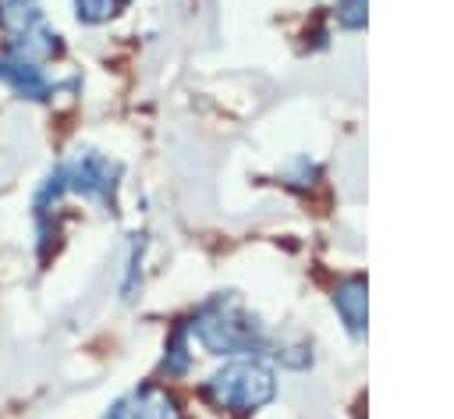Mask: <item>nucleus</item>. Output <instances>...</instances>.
<instances>
[{
    "instance_id": "obj_5",
    "label": "nucleus",
    "mask_w": 454,
    "mask_h": 419,
    "mask_svg": "<svg viewBox=\"0 0 454 419\" xmlns=\"http://www.w3.org/2000/svg\"><path fill=\"white\" fill-rule=\"evenodd\" d=\"M103 419H181V408L163 387L142 383V387L128 391L124 398H117Z\"/></svg>"
},
{
    "instance_id": "obj_1",
    "label": "nucleus",
    "mask_w": 454,
    "mask_h": 419,
    "mask_svg": "<svg viewBox=\"0 0 454 419\" xmlns=\"http://www.w3.org/2000/svg\"><path fill=\"white\" fill-rule=\"evenodd\" d=\"M192 334L213 355H252L262 352L266 330L238 295H213L192 320Z\"/></svg>"
},
{
    "instance_id": "obj_8",
    "label": "nucleus",
    "mask_w": 454,
    "mask_h": 419,
    "mask_svg": "<svg viewBox=\"0 0 454 419\" xmlns=\"http://www.w3.org/2000/svg\"><path fill=\"white\" fill-rule=\"evenodd\" d=\"M121 4L124 0H74V18L85 25H99V21H110L121 11Z\"/></svg>"
},
{
    "instance_id": "obj_4",
    "label": "nucleus",
    "mask_w": 454,
    "mask_h": 419,
    "mask_svg": "<svg viewBox=\"0 0 454 419\" xmlns=\"http://www.w3.org/2000/svg\"><path fill=\"white\" fill-rule=\"evenodd\" d=\"M53 185L64 192V195H82L89 202H99V206H114V192H117V178H121V167L96 153V149H82L74 153L71 160H64L53 174Z\"/></svg>"
},
{
    "instance_id": "obj_2",
    "label": "nucleus",
    "mask_w": 454,
    "mask_h": 419,
    "mask_svg": "<svg viewBox=\"0 0 454 419\" xmlns=\"http://www.w3.org/2000/svg\"><path fill=\"white\" fill-rule=\"evenodd\" d=\"M0 36L4 53L39 67L60 53V32L50 25L39 0H0Z\"/></svg>"
},
{
    "instance_id": "obj_7",
    "label": "nucleus",
    "mask_w": 454,
    "mask_h": 419,
    "mask_svg": "<svg viewBox=\"0 0 454 419\" xmlns=\"http://www.w3.org/2000/svg\"><path fill=\"white\" fill-rule=\"evenodd\" d=\"M333 305H337V312L344 316L348 330H351V334H362V323H365V284H362V281H348V284L333 295Z\"/></svg>"
},
{
    "instance_id": "obj_6",
    "label": "nucleus",
    "mask_w": 454,
    "mask_h": 419,
    "mask_svg": "<svg viewBox=\"0 0 454 419\" xmlns=\"http://www.w3.org/2000/svg\"><path fill=\"white\" fill-rule=\"evenodd\" d=\"M0 85L11 89L18 99H32V103H43L53 96V82L50 75L39 67V64H28V60H18L11 53H0Z\"/></svg>"
},
{
    "instance_id": "obj_3",
    "label": "nucleus",
    "mask_w": 454,
    "mask_h": 419,
    "mask_svg": "<svg viewBox=\"0 0 454 419\" xmlns=\"http://www.w3.org/2000/svg\"><path fill=\"white\" fill-rule=\"evenodd\" d=\"M206 391L220 408L252 412V408H262L277 394V380L266 362H259L252 355H234L223 369H216L209 376Z\"/></svg>"
}]
</instances>
